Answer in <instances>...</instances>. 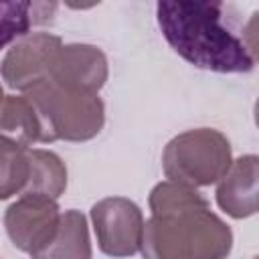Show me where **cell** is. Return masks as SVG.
<instances>
[{
	"label": "cell",
	"instance_id": "obj_1",
	"mask_svg": "<svg viewBox=\"0 0 259 259\" xmlns=\"http://www.w3.org/2000/svg\"><path fill=\"white\" fill-rule=\"evenodd\" d=\"M152 217L144 227V259H225L233 233L196 188L160 182L150 192Z\"/></svg>",
	"mask_w": 259,
	"mask_h": 259
},
{
	"label": "cell",
	"instance_id": "obj_2",
	"mask_svg": "<svg viewBox=\"0 0 259 259\" xmlns=\"http://www.w3.org/2000/svg\"><path fill=\"white\" fill-rule=\"evenodd\" d=\"M158 26L190 65L214 73H247L253 59L243 42L239 12L227 2H158Z\"/></svg>",
	"mask_w": 259,
	"mask_h": 259
},
{
	"label": "cell",
	"instance_id": "obj_3",
	"mask_svg": "<svg viewBox=\"0 0 259 259\" xmlns=\"http://www.w3.org/2000/svg\"><path fill=\"white\" fill-rule=\"evenodd\" d=\"M42 121V142H85L95 138L105 121V107L97 93L69 89L42 81L24 93Z\"/></svg>",
	"mask_w": 259,
	"mask_h": 259
},
{
	"label": "cell",
	"instance_id": "obj_4",
	"mask_svg": "<svg viewBox=\"0 0 259 259\" xmlns=\"http://www.w3.org/2000/svg\"><path fill=\"white\" fill-rule=\"evenodd\" d=\"M231 144L210 127L188 130L168 142L162 154L166 178L192 188L219 182L231 168Z\"/></svg>",
	"mask_w": 259,
	"mask_h": 259
},
{
	"label": "cell",
	"instance_id": "obj_5",
	"mask_svg": "<svg viewBox=\"0 0 259 259\" xmlns=\"http://www.w3.org/2000/svg\"><path fill=\"white\" fill-rule=\"evenodd\" d=\"M91 221L99 249L109 257H132L142 251L144 217L136 202L109 196L93 204Z\"/></svg>",
	"mask_w": 259,
	"mask_h": 259
},
{
	"label": "cell",
	"instance_id": "obj_6",
	"mask_svg": "<svg viewBox=\"0 0 259 259\" xmlns=\"http://www.w3.org/2000/svg\"><path fill=\"white\" fill-rule=\"evenodd\" d=\"M55 198L42 194H22L4 212V227L16 249L34 255L45 249L61 223Z\"/></svg>",
	"mask_w": 259,
	"mask_h": 259
},
{
	"label": "cell",
	"instance_id": "obj_7",
	"mask_svg": "<svg viewBox=\"0 0 259 259\" xmlns=\"http://www.w3.org/2000/svg\"><path fill=\"white\" fill-rule=\"evenodd\" d=\"M61 49V38L51 32H36L18 40L2 59V79L6 87L26 93L47 81Z\"/></svg>",
	"mask_w": 259,
	"mask_h": 259
},
{
	"label": "cell",
	"instance_id": "obj_8",
	"mask_svg": "<svg viewBox=\"0 0 259 259\" xmlns=\"http://www.w3.org/2000/svg\"><path fill=\"white\" fill-rule=\"evenodd\" d=\"M107 79V59L105 55L91 45H65L51 69L49 81L79 89V91H91L97 93Z\"/></svg>",
	"mask_w": 259,
	"mask_h": 259
},
{
	"label": "cell",
	"instance_id": "obj_9",
	"mask_svg": "<svg viewBox=\"0 0 259 259\" xmlns=\"http://www.w3.org/2000/svg\"><path fill=\"white\" fill-rule=\"evenodd\" d=\"M219 206L233 219L259 212V156L237 158L217 186Z\"/></svg>",
	"mask_w": 259,
	"mask_h": 259
},
{
	"label": "cell",
	"instance_id": "obj_10",
	"mask_svg": "<svg viewBox=\"0 0 259 259\" xmlns=\"http://www.w3.org/2000/svg\"><path fill=\"white\" fill-rule=\"evenodd\" d=\"M32 259H91L87 221L79 210H65L53 241L30 255Z\"/></svg>",
	"mask_w": 259,
	"mask_h": 259
},
{
	"label": "cell",
	"instance_id": "obj_11",
	"mask_svg": "<svg viewBox=\"0 0 259 259\" xmlns=\"http://www.w3.org/2000/svg\"><path fill=\"white\" fill-rule=\"evenodd\" d=\"M0 111L2 138L26 148L34 142H42L45 134L40 115L26 95H4Z\"/></svg>",
	"mask_w": 259,
	"mask_h": 259
},
{
	"label": "cell",
	"instance_id": "obj_12",
	"mask_svg": "<svg viewBox=\"0 0 259 259\" xmlns=\"http://www.w3.org/2000/svg\"><path fill=\"white\" fill-rule=\"evenodd\" d=\"M55 2H4L2 4V45L8 47L14 38L28 34L32 26L53 20Z\"/></svg>",
	"mask_w": 259,
	"mask_h": 259
},
{
	"label": "cell",
	"instance_id": "obj_13",
	"mask_svg": "<svg viewBox=\"0 0 259 259\" xmlns=\"http://www.w3.org/2000/svg\"><path fill=\"white\" fill-rule=\"evenodd\" d=\"M67 188V168L61 158L49 150H30V178L24 194H42L59 198Z\"/></svg>",
	"mask_w": 259,
	"mask_h": 259
},
{
	"label": "cell",
	"instance_id": "obj_14",
	"mask_svg": "<svg viewBox=\"0 0 259 259\" xmlns=\"http://www.w3.org/2000/svg\"><path fill=\"white\" fill-rule=\"evenodd\" d=\"M0 196L6 200L14 194H24L30 178V148L8 138L0 142Z\"/></svg>",
	"mask_w": 259,
	"mask_h": 259
},
{
	"label": "cell",
	"instance_id": "obj_15",
	"mask_svg": "<svg viewBox=\"0 0 259 259\" xmlns=\"http://www.w3.org/2000/svg\"><path fill=\"white\" fill-rule=\"evenodd\" d=\"M243 42L253 61H259V10H255L243 26Z\"/></svg>",
	"mask_w": 259,
	"mask_h": 259
},
{
	"label": "cell",
	"instance_id": "obj_16",
	"mask_svg": "<svg viewBox=\"0 0 259 259\" xmlns=\"http://www.w3.org/2000/svg\"><path fill=\"white\" fill-rule=\"evenodd\" d=\"M255 123L259 127V99H257V105H255Z\"/></svg>",
	"mask_w": 259,
	"mask_h": 259
},
{
	"label": "cell",
	"instance_id": "obj_17",
	"mask_svg": "<svg viewBox=\"0 0 259 259\" xmlns=\"http://www.w3.org/2000/svg\"><path fill=\"white\" fill-rule=\"evenodd\" d=\"M255 259H259V255H257V257H255Z\"/></svg>",
	"mask_w": 259,
	"mask_h": 259
}]
</instances>
